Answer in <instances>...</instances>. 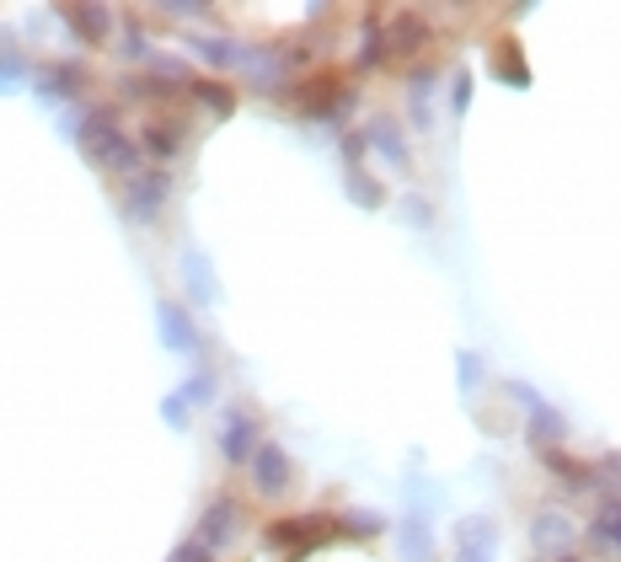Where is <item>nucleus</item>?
<instances>
[{"label":"nucleus","instance_id":"obj_6","mask_svg":"<svg viewBox=\"0 0 621 562\" xmlns=\"http://www.w3.org/2000/svg\"><path fill=\"white\" fill-rule=\"evenodd\" d=\"M530 547H536V552H569L573 519L563 510H541L536 519H530Z\"/></svg>","mask_w":621,"mask_h":562},{"label":"nucleus","instance_id":"obj_12","mask_svg":"<svg viewBox=\"0 0 621 562\" xmlns=\"http://www.w3.org/2000/svg\"><path fill=\"white\" fill-rule=\"evenodd\" d=\"M183 140H188V129H183V124H172V118H155V124H145V145H151L161 161H172V155L183 151Z\"/></svg>","mask_w":621,"mask_h":562},{"label":"nucleus","instance_id":"obj_23","mask_svg":"<svg viewBox=\"0 0 621 562\" xmlns=\"http://www.w3.org/2000/svg\"><path fill=\"white\" fill-rule=\"evenodd\" d=\"M482 386V354H461V397Z\"/></svg>","mask_w":621,"mask_h":562},{"label":"nucleus","instance_id":"obj_16","mask_svg":"<svg viewBox=\"0 0 621 562\" xmlns=\"http://www.w3.org/2000/svg\"><path fill=\"white\" fill-rule=\"evenodd\" d=\"M65 16L75 22V33H81L86 44H103V38H107V11H103V5H70Z\"/></svg>","mask_w":621,"mask_h":562},{"label":"nucleus","instance_id":"obj_20","mask_svg":"<svg viewBox=\"0 0 621 562\" xmlns=\"http://www.w3.org/2000/svg\"><path fill=\"white\" fill-rule=\"evenodd\" d=\"M44 92H49V97H70V92H81V70H75V65H54L49 75H44Z\"/></svg>","mask_w":621,"mask_h":562},{"label":"nucleus","instance_id":"obj_9","mask_svg":"<svg viewBox=\"0 0 621 562\" xmlns=\"http://www.w3.org/2000/svg\"><path fill=\"white\" fill-rule=\"evenodd\" d=\"M236 525H242V510H236L231 499H214V504H209V514H204V525H199V536H194V541L214 552V547H225V536H231Z\"/></svg>","mask_w":621,"mask_h":562},{"label":"nucleus","instance_id":"obj_1","mask_svg":"<svg viewBox=\"0 0 621 562\" xmlns=\"http://www.w3.org/2000/svg\"><path fill=\"white\" fill-rule=\"evenodd\" d=\"M81 151L92 155L97 166H107V172H134V166H140L134 140L118 129L113 113H92V118H86V129H81Z\"/></svg>","mask_w":621,"mask_h":562},{"label":"nucleus","instance_id":"obj_10","mask_svg":"<svg viewBox=\"0 0 621 562\" xmlns=\"http://www.w3.org/2000/svg\"><path fill=\"white\" fill-rule=\"evenodd\" d=\"M541 460L552 466V477H558V482H569V488H578V493H589V488H600V482H595V466H589V460H578V456H569L563 445H552V450H541Z\"/></svg>","mask_w":621,"mask_h":562},{"label":"nucleus","instance_id":"obj_2","mask_svg":"<svg viewBox=\"0 0 621 562\" xmlns=\"http://www.w3.org/2000/svg\"><path fill=\"white\" fill-rule=\"evenodd\" d=\"M493 547H499V530L488 514H466L456 525V562H493Z\"/></svg>","mask_w":621,"mask_h":562},{"label":"nucleus","instance_id":"obj_18","mask_svg":"<svg viewBox=\"0 0 621 562\" xmlns=\"http://www.w3.org/2000/svg\"><path fill=\"white\" fill-rule=\"evenodd\" d=\"M161 332H166L172 349H194V343H199V338H194V321L183 316V306H161Z\"/></svg>","mask_w":621,"mask_h":562},{"label":"nucleus","instance_id":"obj_4","mask_svg":"<svg viewBox=\"0 0 621 562\" xmlns=\"http://www.w3.org/2000/svg\"><path fill=\"white\" fill-rule=\"evenodd\" d=\"M515 397H519V402H525V408H530V445H541V450H552V445H558V440L569 434V423H563V412H558V408H547V402H541V397H536L530 386H515Z\"/></svg>","mask_w":621,"mask_h":562},{"label":"nucleus","instance_id":"obj_19","mask_svg":"<svg viewBox=\"0 0 621 562\" xmlns=\"http://www.w3.org/2000/svg\"><path fill=\"white\" fill-rule=\"evenodd\" d=\"M429 92H434V75H429V70H418L413 81H408V103H413L418 129H434V124H429Z\"/></svg>","mask_w":621,"mask_h":562},{"label":"nucleus","instance_id":"obj_5","mask_svg":"<svg viewBox=\"0 0 621 562\" xmlns=\"http://www.w3.org/2000/svg\"><path fill=\"white\" fill-rule=\"evenodd\" d=\"M253 482H258L262 499L284 493V488H290V456H284L279 445H258V450H253Z\"/></svg>","mask_w":621,"mask_h":562},{"label":"nucleus","instance_id":"obj_21","mask_svg":"<svg viewBox=\"0 0 621 562\" xmlns=\"http://www.w3.org/2000/svg\"><path fill=\"white\" fill-rule=\"evenodd\" d=\"M499 70H504V81H509V86H530V70H525V59H519L515 44H504V49H499Z\"/></svg>","mask_w":621,"mask_h":562},{"label":"nucleus","instance_id":"obj_14","mask_svg":"<svg viewBox=\"0 0 621 562\" xmlns=\"http://www.w3.org/2000/svg\"><path fill=\"white\" fill-rule=\"evenodd\" d=\"M338 103H343V86H338V75H316L310 86H301V107H306V113H332Z\"/></svg>","mask_w":621,"mask_h":562},{"label":"nucleus","instance_id":"obj_13","mask_svg":"<svg viewBox=\"0 0 621 562\" xmlns=\"http://www.w3.org/2000/svg\"><path fill=\"white\" fill-rule=\"evenodd\" d=\"M589 541H595V547H606L611 558H621V499H611V504L600 510V519L589 525Z\"/></svg>","mask_w":621,"mask_h":562},{"label":"nucleus","instance_id":"obj_17","mask_svg":"<svg viewBox=\"0 0 621 562\" xmlns=\"http://www.w3.org/2000/svg\"><path fill=\"white\" fill-rule=\"evenodd\" d=\"M423 44V16L418 11H402L397 16V27H391V38H386V49L391 54H413Z\"/></svg>","mask_w":621,"mask_h":562},{"label":"nucleus","instance_id":"obj_11","mask_svg":"<svg viewBox=\"0 0 621 562\" xmlns=\"http://www.w3.org/2000/svg\"><path fill=\"white\" fill-rule=\"evenodd\" d=\"M364 140H370V145H375V151L386 155V161H391V166H402V172H408V166H413V151H408V140H402V134H397V124H391V118H375V124H370V134H364Z\"/></svg>","mask_w":621,"mask_h":562},{"label":"nucleus","instance_id":"obj_26","mask_svg":"<svg viewBox=\"0 0 621 562\" xmlns=\"http://www.w3.org/2000/svg\"><path fill=\"white\" fill-rule=\"evenodd\" d=\"M595 482H611V488H617V499H621V456L600 460V466H595Z\"/></svg>","mask_w":621,"mask_h":562},{"label":"nucleus","instance_id":"obj_7","mask_svg":"<svg viewBox=\"0 0 621 562\" xmlns=\"http://www.w3.org/2000/svg\"><path fill=\"white\" fill-rule=\"evenodd\" d=\"M166 188H172L166 172H145V177H134L129 194H124V199H129V214H134V220H155L161 204H166Z\"/></svg>","mask_w":621,"mask_h":562},{"label":"nucleus","instance_id":"obj_3","mask_svg":"<svg viewBox=\"0 0 621 562\" xmlns=\"http://www.w3.org/2000/svg\"><path fill=\"white\" fill-rule=\"evenodd\" d=\"M327 536H338V525H332V519H316V514L268 525V541H273V547H295V552H310V547L327 541Z\"/></svg>","mask_w":621,"mask_h":562},{"label":"nucleus","instance_id":"obj_8","mask_svg":"<svg viewBox=\"0 0 621 562\" xmlns=\"http://www.w3.org/2000/svg\"><path fill=\"white\" fill-rule=\"evenodd\" d=\"M220 450H225V460H253V450H258V423L247 412H231L225 429H220Z\"/></svg>","mask_w":621,"mask_h":562},{"label":"nucleus","instance_id":"obj_29","mask_svg":"<svg viewBox=\"0 0 621 562\" xmlns=\"http://www.w3.org/2000/svg\"><path fill=\"white\" fill-rule=\"evenodd\" d=\"M552 562H578V558H552Z\"/></svg>","mask_w":621,"mask_h":562},{"label":"nucleus","instance_id":"obj_28","mask_svg":"<svg viewBox=\"0 0 621 562\" xmlns=\"http://www.w3.org/2000/svg\"><path fill=\"white\" fill-rule=\"evenodd\" d=\"M209 558H214V552H209V547H199V541H188V547L177 552V562H209Z\"/></svg>","mask_w":621,"mask_h":562},{"label":"nucleus","instance_id":"obj_25","mask_svg":"<svg viewBox=\"0 0 621 562\" xmlns=\"http://www.w3.org/2000/svg\"><path fill=\"white\" fill-rule=\"evenodd\" d=\"M349 194H354V199H364V204H380V188H375L364 172H349Z\"/></svg>","mask_w":621,"mask_h":562},{"label":"nucleus","instance_id":"obj_15","mask_svg":"<svg viewBox=\"0 0 621 562\" xmlns=\"http://www.w3.org/2000/svg\"><path fill=\"white\" fill-rule=\"evenodd\" d=\"M402 552H408V562H434V530H429V519L423 514H408V525H402Z\"/></svg>","mask_w":621,"mask_h":562},{"label":"nucleus","instance_id":"obj_24","mask_svg":"<svg viewBox=\"0 0 621 562\" xmlns=\"http://www.w3.org/2000/svg\"><path fill=\"white\" fill-rule=\"evenodd\" d=\"M402 214H408V225H418V231H429V225H434V209H429V199H408Z\"/></svg>","mask_w":621,"mask_h":562},{"label":"nucleus","instance_id":"obj_22","mask_svg":"<svg viewBox=\"0 0 621 562\" xmlns=\"http://www.w3.org/2000/svg\"><path fill=\"white\" fill-rule=\"evenodd\" d=\"M188 92H194V97H199L204 107H214V113H231V107H236V97H231L225 86H209V81H194Z\"/></svg>","mask_w":621,"mask_h":562},{"label":"nucleus","instance_id":"obj_27","mask_svg":"<svg viewBox=\"0 0 621 562\" xmlns=\"http://www.w3.org/2000/svg\"><path fill=\"white\" fill-rule=\"evenodd\" d=\"M466 103H471V75H456V86H450V107L466 113Z\"/></svg>","mask_w":621,"mask_h":562}]
</instances>
